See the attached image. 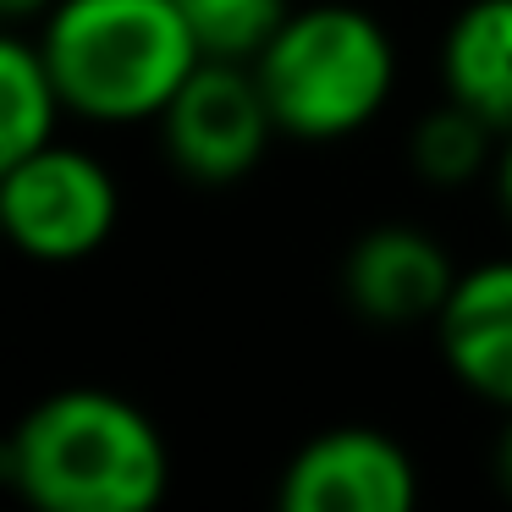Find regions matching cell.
<instances>
[{
  "label": "cell",
  "instance_id": "1",
  "mask_svg": "<svg viewBox=\"0 0 512 512\" xmlns=\"http://www.w3.org/2000/svg\"><path fill=\"white\" fill-rule=\"evenodd\" d=\"M6 479L39 512H149L171 485V457L144 408L100 386H72L17 419Z\"/></svg>",
  "mask_w": 512,
  "mask_h": 512
},
{
  "label": "cell",
  "instance_id": "2",
  "mask_svg": "<svg viewBox=\"0 0 512 512\" xmlns=\"http://www.w3.org/2000/svg\"><path fill=\"white\" fill-rule=\"evenodd\" d=\"M67 111L89 122H160L204 61L177 0H56L39 34Z\"/></svg>",
  "mask_w": 512,
  "mask_h": 512
},
{
  "label": "cell",
  "instance_id": "3",
  "mask_svg": "<svg viewBox=\"0 0 512 512\" xmlns=\"http://www.w3.org/2000/svg\"><path fill=\"white\" fill-rule=\"evenodd\" d=\"M254 72L281 133L331 144L386 111L397 89V50L369 12L325 0L287 12V23L254 56Z\"/></svg>",
  "mask_w": 512,
  "mask_h": 512
},
{
  "label": "cell",
  "instance_id": "4",
  "mask_svg": "<svg viewBox=\"0 0 512 512\" xmlns=\"http://www.w3.org/2000/svg\"><path fill=\"white\" fill-rule=\"evenodd\" d=\"M116 182L94 155L50 138L45 149L0 166V226L39 265H78L116 232Z\"/></svg>",
  "mask_w": 512,
  "mask_h": 512
},
{
  "label": "cell",
  "instance_id": "5",
  "mask_svg": "<svg viewBox=\"0 0 512 512\" xmlns=\"http://www.w3.org/2000/svg\"><path fill=\"white\" fill-rule=\"evenodd\" d=\"M276 133L281 127L270 116L254 61L204 56L193 78L160 111V138H166L171 166L193 182H210V188L248 177L265 160V144Z\"/></svg>",
  "mask_w": 512,
  "mask_h": 512
},
{
  "label": "cell",
  "instance_id": "6",
  "mask_svg": "<svg viewBox=\"0 0 512 512\" xmlns=\"http://www.w3.org/2000/svg\"><path fill=\"white\" fill-rule=\"evenodd\" d=\"M413 501V457L364 424L314 435L281 468V512H413Z\"/></svg>",
  "mask_w": 512,
  "mask_h": 512
},
{
  "label": "cell",
  "instance_id": "7",
  "mask_svg": "<svg viewBox=\"0 0 512 512\" xmlns=\"http://www.w3.org/2000/svg\"><path fill=\"white\" fill-rule=\"evenodd\" d=\"M457 287L446 248L419 226H375L342 259V292L358 314L380 325L435 320Z\"/></svg>",
  "mask_w": 512,
  "mask_h": 512
},
{
  "label": "cell",
  "instance_id": "8",
  "mask_svg": "<svg viewBox=\"0 0 512 512\" xmlns=\"http://www.w3.org/2000/svg\"><path fill=\"white\" fill-rule=\"evenodd\" d=\"M441 358L474 397L512 413V259L463 270L435 314Z\"/></svg>",
  "mask_w": 512,
  "mask_h": 512
},
{
  "label": "cell",
  "instance_id": "9",
  "mask_svg": "<svg viewBox=\"0 0 512 512\" xmlns=\"http://www.w3.org/2000/svg\"><path fill=\"white\" fill-rule=\"evenodd\" d=\"M446 100L512 133V0H468L441 39Z\"/></svg>",
  "mask_w": 512,
  "mask_h": 512
},
{
  "label": "cell",
  "instance_id": "10",
  "mask_svg": "<svg viewBox=\"0 0 512 512\" xmlns=\"http://www.w3.org/2000/svg\"><path fill=\"white\" fill-rule=\"evenodd\" d=\"M61 111H67V100H61L45 50L17 34L0 39V166L45 149L56 138Z\"/></svg>",
  "mask_w": 512,
  "mask_h": 512
},
{
  "label": "cell",
  "instance_id": "11",
  "mask_svg": "<svg viewBox=\"0 0 512 512\" xmlns=\"http://www.w3.org/2000/svg\"><path fill=\"white\" fill-rule=\"evenodd\" d=\"M490 138H501V133L485 116L446 100L435 111H424L419 127H413V144H408L413 171L424 182H435V188H463V182H474L490 166Z\"/></svg>",
  "mask_w": 512,
  "mask_h": 512
},
{
  "label": "cell",
  "instance_id": "12",
  "mask_svg": "<svg viewBox=\"0 0 512 512\" xmlns=\"http://www.w3.org/2000/svg\"><path fill=\"white\" fill-rule=\"evenodd\" d=\"M177 12L188 17L204 56L254 61L270 45V34L287 23L292 6L287 0H177Z\"/></svg>",
  "mask_w": 512,
  "mask_h": 512
},
{
  "label": "cell",
  "instance_id": "13",
  "mask_svg": "<svg viewBox=\"0 0 512 512\" xmlns=\"http://www.w3.org/2000/svg\"><path fill=\"white\" fill-rule=\"evenodd\" d=\"M496 199H501V210H507V221H512V133H507V144H501V155H496Z\"/></svg>",
  "mask_w": 512,
  "mask_h": 512
},
{
  "label": "cell",
  "instance_id": "14",
  "mask_svg": "<svg viewBox=\"0 0 512 512\" xmlns=\"http://www.w3.org/2000/svg\"><path fill=\"white\" fill-rule=\"evenodd\" d=\"M496 479L512 496V413H507V430H501V441H496Z\"/></svg>",
  "mask_w": 512,
  "mask_h": 512
},
{
  "label": "cell",
  "instance_id": "15",
  "mask_svg": "<svg viewBox=\"0 0 512 512\" xmlns=\"http://www.w3.org/2000/svg\"><path fill=\"white\" fill-rule=\"evenodd\" d=\"M56 0H0V12L12 17V23H23V17H39V12H50Z\"/></svg>",
  "mask_w": 512,
  "mask_h": 512
}]
</instances>
